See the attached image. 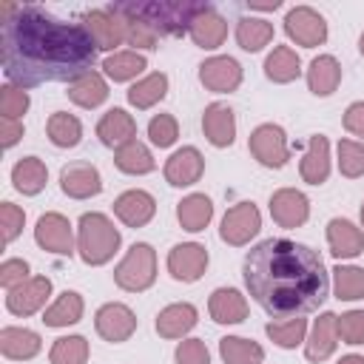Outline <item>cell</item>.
<instances>
[{"mask_svg":"<svg viewBox=\"0 0 364 364\" xmlns=\"http://www.w3.org/2000/svg\"><path fill=\"white\" fill-rule=\"evenodd\" d=\"M82 23H85L88 34L94 37L97 48H102V51H114L125 40V26L111 9H94L82 17Z\"/></svg>","mask_w":364,"mask_h":364,"instance_id":"16","label":"cell"},{"mask_svg":"<svg viewBox=\"0 0 364 364\" xmlns=\"http://www.w3.org/2000/svg\"><path fill=\"white\" fill-rule=\"evenodd\" d=\"M361 225H364V205H361Z\"/></svg>","mask_w":364,"mask_h":364,"instance_id":"56","label":"cell"},{"mask_svg":"<svg viewBox=\"0 0 364 364\" xmlns=\"http://www.w3.org/2000/svg\"><path fill=\"white\" fill-rule=\"evenodd\" d=\"M250 9H279V0H273V3H250Z\"/></svg>","mask_w":364,"mask_h":364,"instance_id":"54","label":"cell"},{"mask_svg":"<svg viewBox=\"0 0 364 364\" xmlns=\"http://www.w3.org/2000/svg\"><path fill=\"white\" fill-rule=\"evenodd\" d=\"M273 40V26L259 17H242L236 26V43L245 51H262Z\"/></svg>","mask_w":364,"mask_h":364,"instance_id":"39","label":"cell"},{"mask_svg":"<svg viewBox=\"0 0 364 364\" xmlns=\"http://www.w3.org/2000/svg\"><path fill=\"white\" fill-rule=\"evenodd\" d=\"M191 40L199 46V48H219L222 43H225V37H228V23H225V17L219 14V11H213V9H205L196 20H193V26H191Z\"/></svg>","mask_w":364,"mask_h":364,"instance_id":"27","label":"cell"},{"mask_svg":"<svg viewBox=\"0 0 364 364\" xmlns=\"http://www.w3.org/2000/svg\"><path fill=\"white\" fill-rule=\"evenodd\" d=\"M327 245L336 259H353L364 250V233L350 219H330L327 222Z\"/></svg>","mask_w":364,"mask_h":364,"instance_id":"20","label":"cell"},{"mask_svg":"<svg viewBox=\"0 0 364 364\" xmlns=\"http://www.w3.org/2000/svg\"><path fill=\"white\" fill-rule=\"evenodd\" d=\"M114 213H117V219H119L122 225H128V228H142V225H148V222L154 219L156 202H154V196H151L148 191L134 188V191H125V193L117 196Z\"/></svg>","mask_w":364,"mask_h":364,"instance_id":"17","label":"cell"},{"mask_svg":"<svg viewBox=\"0 0 364 364\" xmlns=\"http://www.w3.org/2000/svg\"><path fill=\"white\" fill-rule=\"evenodd\" d=\"M20 136H23V122L3 117V119H0V139H3V148H11Z\"/></svg>","mask_w":364,"mask_h":364,"instance_id":"52","label":"cell"},{"mask_svg":"<svg viewBox=\"0 0 364 364\" xmlns=\"http://www.w3.org/2000/svg\"><path fill=\"white\" fill-rule=\"evenodd\" d=\"M114 162H117V168H119L122 173H134V176H139V173H151V171L156 168L151 151H148L139 139H131V142L119 145V148L114 151Z\"/></svg>","mask_w":364,"mask_h":364,"instance_id":"33","label":"cell"},{"mask_svg":"<svg viewBox=\"0 0 364 364\" xmlns=\"http://www.w3.org/2000/svg\"><path fill=\"white\" fill-rule=\"evenodd\" d=\"M165 94H168V77H165L162 71H154V74L142 77L139 82H134V85L128 88V102H131L134 108H151V105H156Z\"/></svg>","mask_w":364,"mask_h":364,"instance_id":"36","label":"cell"},{"mask_svg":"<svg viewBox=\"0 0 364 364\" xmlns=\"http://www.w3.org/2000/svg\"><path fill=\"white\" fill-rule=\"evenodd\" d=\"M48 358H51V364H85L88 361V341L82 336H63L54 341Z\"/></svg>","mask_w":364,"mask_h":364,"instance_id":"42","label":"cell"},{"mask_svg":"<svg viewBox=\"0 0 364 364\" xmlns=\"http://www.w3.org/2000/svg\"><path fill=\"white\" fill-rule=\"evenodd\" d=\"M46 179H48V168H46V162L37 159V156H23V159L11 168V182H14V188H17L20 193H26V196L40 193V191L46 188Z\"/></svg>","mask_w":364,"mask_h":364,"instance_id":"29","label":"cell"},{"mask_svg":"<svg viewBox=\"0 0 364 364\" xmlns=\"http://www.w3.org/2000/svg\"><path fill=\"white\" fill-rule=\"evenodd\" d=\"M333 284H336V296L344 299V301L364 299V270L361 267L338 264L333 270Z\"/></svg>","mask_w":364,"mask_h":364,"instance_id":"41","label":"cell"},{"mask_svg":"<svg viewBox=\"0 0 364 364\" xmlns=\"http://www.w3.org/2000/svg\"><path fill=\"white\" fill-rule=\"evenodd\" d=\"M247 293L270 316H301L318 310L330 279L321 256L293 239H264L245 256Z\"/></svg>","mask_w":364,"mask_h":364,"instance_id":"2","label":"cell"},{"mask_svg":"<svg viewBox=\"0 0 364 364\" xmlns=\"http://www.w3.org/2000/svg\"><path fill=\"white\" fill-rule=\"evenodd\" d=\"M338 171L350 179L364 176V145L361 142H353V139L338 142Z\"/></svg>","mask_w":364,"mask_h":364,"instance_id":"44","label":"cell"},{"mask_svg":"<svg viewBox=\"0 0 364 364\" xmlns=\"http://www.w3.org/2000/svg\"><path fill=\"white\" fill-rule=\"evenodd\" d=\"M176 364H210V353L202 338H188L176 347Z\"/></svg>","mask_w":364,"mask_h":364,"instance_id":"49","label":"cell"},{"mask_svg":"<svg viewBox=\"0 0 364 364\" xmlns=\"http://www.w3.org/2000/svg\"><path fill=\"white\" fill-rule=\"evenodd\" d=\"M344 128H347L353 136H361V139H364V102H353V105L344 111Z\"/></svg>","mask_w":364,"mask_h":364,"instance_id":"51","label":"cell"},{"mask_svg":"<svg viewBox=\"0 0 364 364\" xmlns=\"http://www.w3.org/2000/svg\"><path fill=\"white\" fill-rule=\"evenodd\" d=\"M202 171H205V159H202V154H199L193 145L173 151V154L168 156V162H165V179H168V185H173V188L193 185V182L202 176Z\"/></svg>","mask_w":364,"mask_h":364,"instance_id":"18","label":"cell"},{"mask_svg":"<svg viewBox=\"0 0 364 364\" xmlns=\"http://www.w3.org/2000/svg\"><path fill=\"white\" fill-rule=\"evenodd\" d=\"M154 279H156V253H154V247L145 245V242L131 245V250L125 253V259L114 270V282L128 293H139V290H148L154 284Z\"/></svg>","mask_w":364,"mask_h":364,"instance_id":"5","label":"cell"},{"mask_svg":"<svg viewBox=\"0 0 364 364\" xmlns=\"http://www.w3.org/2000/svg\"><path fill=\"white\" fill-rule=\"evenodd\" d=\"M336 321H338L336 313H321V316L316 318L313 333H310V338H307V344H304V355H307L310 361H324V358L333 355V350H336V344H338V341H336V338H338Z\"/></svg>","mask_w":364,"mask_h":364,"instance_id":"22","label":"cell"},{"mask_svg":"<svg viewBox=\"0 0 364 364\" xmlns=\"http://www.w3.org/2000/svg\"><path fill=\"white\" fill-rule=\"evenodd\" d=\"M199 80L208 91H216V94L236 91L242 82V65L233 57H210L199 65Z\"/></svg>","mask_w":364,"mask_h":364,"instance_id":"15","label":"cell"},{"mask_svg":"<svg viewBox=\"0 0 364 364\" xmlns=\"http://www.w3.org/2000/svg\"><path fill=\"white\" fill-rule=\"evenodd\" d=\"M82 318V296L74 290H65L46 313H43V324L46 327H68L77 324Z\"/></svg>","mask_w":364,"mask_h":364,"instance_id":"35","label":"cell"},{"mask_svg":"<svg viewBox=\"0 0 364 364\" xmlns=\"http://www.w3.org/2000/svg\"><path fill=\"white\" fill-rule=\"evenodd\" d=\"M28 108V94L20 88V85H3L0 88V114L14 119L20 114H26Z\"/></svg>","mask_w":364,"mask_h":364,"instance_id":"46","label":"cell"},{"mask_svg":"<svg viewBox=\"0 0 364 364\" xmlns=\"http://www.w3.org/2000/svg\"><path fill=\"white\" fill-rule=\"evenodd\" d=\"M46 131H48V139H51L57 148H74V145L80 142V136H82L80 119H77L74 114H65V111L51 114Z\"/></svg>","mask_w":364,"mask_h":364,"instance_id":"40","label":"cell"},{"mask_svg":"<svg viewBox=\"0 0 364 364\" xmlns=\"http://www.w3.org/2000/svg\"><path fill=\"white\" fill-rule=\"evenodd\" d=\"M262 228V213L253 202H239L236 208H230L222 219V228H219V236L222 242L239 247L245 242H250Z\"/></svg>","mask_w":364,"mask_h":364,"instance_id":"8","label":"cell"},{"mask_svg":"<svg viewBox=\"0 0 364 364\" xmlns=\"http://www.w3.org/2000/svg\"><path fill=\"white\" fill-rule=\"evenodd\" d=\"M338 82H341V65H338L336 57L321 54V57H316L310 63V68H307V85H310V91L316 97L333 94L338 88Z\"/></svg>","mask_w":364,"mask_h":364,"instance_id":"28","label":"cell"},{"mask_svg":"<svg viewBox=\"0 0 364 364\" xmlns=\"http://www.w3.org/2000/svg\"><path fill=\"white\" fill-rule=\"evenodd\" d=\"M105 97H108V85L97 71H88L74 82H68V100L82 108H97L105 102Z\"/></svg>","mask_w":364,"mask_h":364,"instance_id":"31","label":"cell"},{"mask_svg":"<svg viewBox=\"0 0 364 364\" xmlns=\"http://www.w3.org/2000/svg\"><path fill=\"white\" fill-rule=\"evenodd\" d=\"M26 279H28V264H26L23 259H6V262L0 264V284H3L6 290L23 284Z\"/></svg>","mask_w":364,"mask_h":364,"instance_id":"50","label":"cell"},{"mask_svg":"<svg viewBox=\"0 0 364 364\" xmlns=\"http://www.w3.org/2000/svg\"><path fill=\"white\" fill-rule=\"evenodd\" d=\"M219 355L225 364H262L264 361V350L256 341L239 338V336H225L219 341Z\"/></svg>","mask_w":364,"mask_h":364,"instance_id":"37","label":"cell"},{"mask_svg":"<svg viewBox=\"0 0 364 364\" xmlns=\"http://www.w3.org/2000/svg\"><path fill=\"white\" fill-rule=\"evenodd\" d=\"M270 216L282 225V228H299L307 222L310 216V202L301 191L296 188H279L270 196Z\"/></svg>","mask_w":364,"mask_h":364,"instance_id":"13","label":"cell"},{"mask_svg":"<svg viewBox=\"0 0 364 364\" xmlns=\"http://www.w3.org/2000/svg\"><path fill=\"white\" fill-rule=\"evenodd\" d=\"M145 68H148V63H145V57L136 54V51H114V54L105 57V63H102V71H105L114 82H128V80H134L136 74H142Z\"/></svg>","mask_w":364,"mask_h":364,"instance_id":"38","label":"cell"},{"mask_svg":"<svg viewBox=\"0 0 364 364\" xmlns=\"http://www.w3.org/2000/svg\"><path fill=\"white\" fill-rule=\"evenodd\" d=\"M330 176V142L327 136L316 134L307 142V154L301 159V179L310 185H321Z\"/></svg>","mask_w":364,"mask_h":364,"instance_id":"24","label":"cell"},{"mask_svg":"<svg viewBox=\"0 0 364 364\" xmlns=\"http://www.w3.org/2000/svg\"><path fill=\"white\" fill-rule=\"evenodd\" d=\"M284 31L290 40H296L304 48H316L327 40V23L324 17L310 6H296L284 17Z\"/></svg>","mask_w":364,"mask_h":364,"instance_id":"6","label":"cell"},{"mask_svg":"<svg viewBox=\"0 0 364 364\" xmlns=\"http://www.w3.org/2000/svg\"><path fill=\"white\" fill-rule=\"evenodd\" d=\"M3 71L20 88L74 82L97 63V43L85 26L63 23L37 6H20L0 31Z\"/></svg>","mask_w":364,"mask_h":364,"instance_id":"1","label":"cell"},{"mask_svg":"<svg viewBox=\"0 0 364 364\" xmlns=\"http://www.w3.org/2000/svg\"><path fill=\"white\" fill-rule=\"evenodd\" d=\"M119 20H122V26H125V40L131 43V46H136V48H156V43H159V34L154 31V26H148L142 17H136V14H131L122 3H117V6H108Z\"/></svg>","mask_w":364,"mask_h":364,"instance_id":"34","label":"cell"},{"mask_svg":"<svg viewBox=\"0 0 364 364\" xmlns=\"http://www.w3.org/2000/svg\"><path fill=\"white\" fill-rule=\"evenodd\" d=\"M264 333L279 344V347H284V350H290V347H296V344H301L304 341V333H307V321L304 318H290V321H270L267 327H264Z\"/></svg>","mask_w":364,"mask_h":364,"instance_id":"43","label":"cell"},{"mask_svg":"<svg viewBox=\"0 0 364 364\" xmlns=\"http://www.w3.org/2000/svg\"><path fill=\"white\" fill-rule=\"evenodd\" d=\"M338 336L347 341V344H364V310H350L344 313L338 321Z\"/></svg>","mask_w":364,"mask_h":364,"instance_id":"47","label":"cell"},{"mask_svg":"<svg viewBox=\"0 0 364 364\" xmlns=\"http://www.w3.org/2000/svg\"><path fill=\"white\" fill-rule=\"evenodd\" d=\"M358 51H361V57H364V34L358 37Z\"/></svg>","mask_w":364,"mask_h":364,"instance_id":"55","label":"cell"},{"mask_svg":"<svg viewBox=\"0 0 364 364\" xmlns=\"http://www.w3.org/2000/svg\"><path fill=\"white\" fill-rule=\"evenodd\" d=\"M210 216H213V202H210L205 193H191V196H185V199L176 205V219H179V225H182L185 230H191V233L205 230L208 222H210Z\"/></svg>","mask_w":364,"mask_h":364,"instance_id":"30","label":"cell"},{"mask_svg":"<svg viewBox=\"0 0 364 364\" xmlns=\"http://www.w3.org/2000/svg\"><path fill=\"white\" fill-rule=\"evenodd\" d=\"M338 364H364V355H355V353H353V355H344Z\"/></svg>","mask_w":364,"mask_h":364,"instance_id":"53","label":"cell"},{"mask_svg":"<svg viewBox=\"0 0 364 364\" xmlns=\"http://www.w3.org/2000/svg\"><path fill=\"white\" fill-rule=\"evenodd\" d=\"M131 14L142 17L148 26H154L156 34H171L179 37L191 31L193 20L210 9L208 3H193V0H154V3H122Z\"/></svg>","mask_w":364,"mask_h":364,"instance_id":"3","label":"cell"},{"mask_svg":"<svg viewBox=\"0 0 364 364\" xmlns=\"http://www.w3.org/2000/svg\"><path fill=\"white\" fill-rule=\"evenodd\" d=\"M202 131L208 136L210 145L216 148H228L236 136V117L230 111V105L225 102H210L202 114Z\"/></svg>","mask_w":364,"mask_h":364,"instance_id":"19","label":"cell"},{"mask_svg":"<svg viewBox=\"0 0 364 364\" xmlns=\"http://www.w3.org/2000/svg\"><path fill=\"white\" fill-rule=\"evenodd\" d=\"M23 222H26V213H23L17 205H11V202H3V205H0V228H3V242H6V245L20 236Z\"/></svg>","mask_w":364,"mask_h":364,"instance_id":"48","label":"cell"},{"mask_svg":"<svg viewBox=\"0 0 364 364\" xmlns=\"http://www.w3.org/2000/svg\"><path fill=\"white\" fill-rule=\"evenodd\" d=\"M48 293H51V279H46V276H31V279H26L23 284H17V287L9 290L6 307H9V313H14V316H31V313H37V310L46 304Z\"/></svg>","mask_w":364,"mask_h":364,"instance_id":"11","label":"cell"},{"mask_svg":"<svg viewBox=\"0 0 364 364\" xmlns=\"http://www.w3.org/2000/svg\"><path fill=\"white\" fill-rule=\"evenodd\" d=\"M208 310H210V318L219 321V324H239V321L247 318V301L233 287L213 290L210 293V301H208Z\"/></svg>","mask_w":364,"mask_h":364,"instance_id":"23","label":"cell"},{"mask_svg":"<svg viewBox=\"0 0 364 364\" xmlns=\"http://www.w3.org/2000/svg\"><path fill=\"white\" fill-rule=\"evenodd\" d=\"M208 267V250L196 242H185L176 245L168 253V273L176 282H196Z\"/></svg>","mask_w":364,"mask_h":364,"instance_id":"14","label":"cell"},{"mask_svg":"<svg viewBox=\"0 0 364 364\" xmlns=\"http://www.w3.org/2000/svg\"><path fill=\"white\" fill-rule=\"evenodd\" d=\"M193 324H196V307L188 301L168 304L156 316V333L162 338H182L188 330H193Z\"/></svg>","mask_w":364,"mask_h":364,"instance_id":"25","label":"cell"},{"mask_svg":"<svg viewBox=\"0 0 364 364\" xmlns=\"http://www.w3.org/2000/svg\"><path fill=\"white\" fill-rule=\"evenodd\" d=\"M34 239L43 250H51L57 256H71L74 253V239H71V225L63 213H43L34 228Z\"/></svg>","mask_w":364,"mask_h":364,"instance_id":"10","label":"cell"},{"mask_svg":"<svg viewBox=\"0 0 364 364\" xmlns=\"http://www.w3.org/2000/svg\"><path fill=\"white\" fill-rule=\"evenodd\" d=\"M250 154L264 165V168H282L287 159H290V148H287V136L279 125L273 122H264L259 125L253 134H250V142H247Z\"/></svg>","mask_w":364,"mask_h":364,"instance_id":"7","label":"cell"},{"mask_svg":"<svg viewBox=\"0 0 364 364\" xmlns=\"http://www.w3.org/2000/svg\"><path fill=\"white\" fill-rule=\"evenodd\" d=\"M60 188L71 199H88L102 191V179L91 162H68L60 171Z\"/></svg>","mask_w":364,"mask_h":364,"instance_id":"12","label":"cell"},{"mask_svg":"<svg viewBox=\"0 0 364 364\" xmlns=\"http://www.w3.org/2000/svg\"><path fill=\"white\" fill-rule=\"evenodd\" d=\"M134 134H136V122H134V117H131L128 111H122V108L105 111L102 119L97 122V136H100V142L108 145V148H119V145L131 142Z\"/></svg>","mask_w":364,"mask_h":364,"instance_id":"21","label":"cell"},{"mask_svg":"<svg viewBox=\"0 0 364 364\" xmlns=\"http://www.w3.org/2000/svg\"><path fill=\"white\" fill-rule=\"evenodd\" d=\"M264 74L273 82H293L301 74V60L290 46H276L264 60Z\"/></svg>","mask_w":364,"mask_h":364,"instance_id":"32","label":"cell"},{"mask_svg":"<svg viewBox=\"0 0 364 364\" xmlns=\"http://www.w3.org/2000/svg\"><path fill=\"white\" fill-rule=\"evenodd\" d=\"M40 336L34 330L26 327H3L0 330V353L6 358L23 361V358H34L40 353Z\"/></svg>","mask_w":364,"mask_h":364,"instance_id":"26","label":"cell"},{"mask_svg":"<svg viewBox=\"0 0 364 364\" xmlns=\"http://www.w3.org/2000/svg\"><path fill=\"white\" fill-rule=\"evenodd\" d=\"M119 230L105 213H82L77 225V250L85 264H105L119 247Z\"/></svg>","mask_w":364,"mask_h":364,"instance_id":"4","label":"cell"},{"mask_svg":"<svg viewBox=\"0 0 364 364\" xmlns=\"http://www.w3.org/2000/svg\"><path fill=\"white\" fill-rule=\"evenodd\" d=\"M148 136H151L154 145L168 148V145L176 142V136H179V125H176V119H173L171 114H156V117L148 122Z\"/></svg>","mask_w":364,"mask_h":364,"instance_id":"45","label":"cell"},{"mask_svg":"<svg viewBox=\"0 0 364 364\" xmlns=\"http://www.w3.org/2000/svg\"><path fill=\"white\" fill-rule=\"evenodd\" d=\"M94 327H97V333H100L105 341L119 344V341H128V338L134 336V330H136V316H134V310H131L128 304H122V301H108V304H102V307L97 310Z\"/></svg>","mask_w":364,"mask_h":364,"instance_id":"9","label":"cell"}]
</instances>
